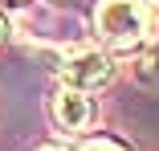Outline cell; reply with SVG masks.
Segmentation results:
<instances>
[{"mask_svg": "<svg viewBox=\"0 0 159 151\" xmlns=\"http://www.w3.org/2000/svg\"><path fill=\"white\" fill-rule=\"evenodd\" d=\"M94 33L114 53H143L155 41V8L147 0H98Z\"/></svg>", "mask_w": 159, "mask_h": 151, "instance_id": "6da1fadb", "label": "cell"}, {"mask_svg": "<svg viewBox=\"0 0 159 151\" xmlns=\"http://www.w3.org/2000/svg\"><path fill=\"white\" fill-rule=\"evenodd\" d=\"M110 74H114L110 57L98 53V49H78V53H70L66 62H61V82L86 90V94H90V90H98V86H106Z\"/></svg>", "mask_w": 159, "mask_h": 151, "instance_id": "7a4b0ae2", "label": "cell"}, {"mask_svg": "<svg viewBox=\"0 0 159 151\" xmlns=\"http://www.w3.org/2000/svg\"><path fill=\"white\" fill-rule=\"evenodd\" d=\"M49 114H53V123H57L61 131H86V127L94 123V102H90L86 90L61 86L57 94L49 98Z\"/></svg>", "mask_w": 159, "mask_h": 151, "instance_id": "3957f363", "label": "cell"}, {"mask_svg": "<svg viewBox=\"0 0 159 151\" xmlns=\"http://www.w3.org/2000/svg\"><path fill=\"white\" fill-rule=\"evenodd\" d=\"M82 151H126V147H122L118 139H106V135H98V139H90Z\"/></svg>", "mask_w": 159, "mask_h": 151, "instance_id": "277c9868", "label": "cell"}, {"mask_svg": "<svg viewBox=\"0 0 159 151\" xmlns=\"http://www.w3.org/2000/svg\"><path fill=\"white\" fill-rule=\"evenodd\" d=\"M37 151H70V147H61V143H45V147H37Z\"/></svg>", "mask_w": 159, "mask_h": 151, "instance_id": "5b68a950", "label": "cell"}, {"mask_svg": "<svg viewBox=\"0 0 159 151\" xmlns=\"http://www.w3.org/2000/svg\"><path fill=\"white\" fill-rule=\"evenodd\" d=\"M8 37V25H4V16H0V41H4Z\"/></svg>", "mask_w": 159, "mask_h": 151, "instance_id": "8992f818", "label": "cell"}]
</instances>
